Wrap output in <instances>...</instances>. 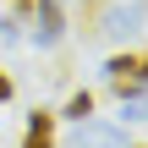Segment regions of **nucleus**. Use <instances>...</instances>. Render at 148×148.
I'll list each match as a JSON object with an SVG mask.
<instances>
[{
    "instance_id": "nucleus-9",
    "label": "nucleus",
    "mask_w": 148,
    "mask_h": 148,
    "mask_svg": "<svg viewBox=\"0 0 148 148\" xmlns=\"http://www.w3.org/2000/svg\"><path fill=\"white\" fill-rule=\"evenodd\" d=\"M137 148H148V143H137Z\"/></svg>"
},
{
    "instance_id": "nucleus-5",
    "label": "nucleus",
    "mask_w": 148,
    "mask_h": 148,
    "mask_svg": "<svg viewBox=\"0 0 148 148\" xmlns=\"http://www.w3.org/2000/svg\"><path fill=\"white\" fill-rule=\"evenodd\" d=\"M66 115H71V121H88V115H93V93H88V88H77V93L66 99Z\"/></svg>"
},
{
    "instance_id": "nucleus-6",
    "label": "nucleus",
    "mask_w": 148,
    "mask_h": 148,
    "mask_svg": "<svg viewBox=\"0 0 148 148\" xmlns=\"http://www.w3.org/2000/svg\"><path fill=\"white\" fill-rule=\"evenodd\" d=\"M121 110H126V121H148V99L137 93V99H121Z\"/></svg>"
},
{
    "instance_id": "nucleus-8",
    "label": "nucleus",
    "mask_w": 148,
    "mask_h": 148,
    "mask_svg": "<svg viewBox=\"0 0 148 148\" xmlns=\"http://www.w3.org/2000/svg\"><path fill=\"white\" fill-rule=\"evenodd\" d=\"M11 93H16V88H11V77H5V71H0V104H5V99H11Z\"/></svg>"
},
{
    "instance_id": "nucleus-2",
    "label": "nucleus",
    "mask_w": 148,
    "mask_h": 148,
    "mask_svg": "<svg viewBox=\"0 0 148 148\" xmlns=\"http://www.w3.org/2000/svg\"><path fill=\"white\" fill-rule=\"evenodd\" d=\"M77 148H126V137L104 121H77Z\"/></svg>"
},
{
    "instance_id": "nucleus-1",
    "label": "nucleus",
    "mask_w": 148,
    "mask_h": 148,
    "mask_svg": "<svg viewBox=\"0 0 148 148\" xmlns=\"http://www.w3.org/2000/svg\"><path fill=\"white\" fill-rule=\"evenodd\" d=\"M33 27H27V38L38 44V49H55L60 38H66V11H60V0H33Z\"/></svg>"
},
{
    "instance_id": "nucleus-7",
    "label": "nucleus",
    "mask_w": 148,
    "mask_h": 148,
    "mask_svg": "<svg viewBox=\"0 0 148 148\" xmlns=\"http://www.w3.org/2000/svg\"><path fill=\"white\" fill-rule=\"evenodd\" d=\"M33 11V0H11V16H27Z\"/></svg>"
},
{
    "instance_id": "nucleus-4",
    "label": "nucleus",
    "mask_w": 148,
    "mask_h": 148,
    "mask_svg": "<svg viewBox=\"0 0 148 148\" xmlns=\"http://www.w3.org/2000/svg\"><path fill=\"white\" fill-rule=\"evenodd\" d=\"M137 22H143V5L132 0V5H115V11L104 16V27H99V33H115V38H121V33H132Z\"/></svg>"
},
{
    "instance_id": "nucleus-3",
    "label": "nucleus",
    "mask_w": 148,
    "mask_h": 148,
    "mask_svg": "<svg viewBox=\"0 0 148 148\" xmlns=\"http://www.w3.org/2000/svg\"><path fill=\"white\" fill-rule=\"evenodd\" d=\"M22 148H55V110H33V115H27Z\"/></svg>"
}]
</instances>
